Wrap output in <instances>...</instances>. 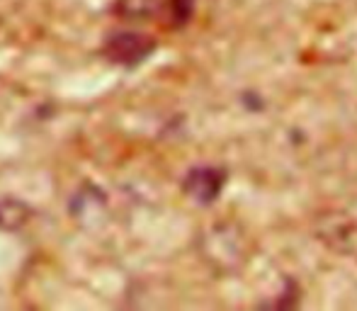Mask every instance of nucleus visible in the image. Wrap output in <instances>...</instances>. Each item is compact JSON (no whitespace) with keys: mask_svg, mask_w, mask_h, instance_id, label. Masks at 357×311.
I'll return each mask as SVG.
<instances>
[{"mask_svg":"<svg viewBox=\"0 0 357 311\" xmlns=\"http://www.w3.org/2000/svg\"><path fill=\"white\" fill-rule=\"evenodd\" d=\"M155 42L146 34L139 32H117L109 34L105 42V54L109 61L122 63V66H137V63L146 61L153 54Z\"/></svg>","mask_w":357,"mask_h":311,"instance_id":"f257e3e1","label":"nucleus"},{"mask_svg":"<svg viewBox=\"0 0 357 311\" xmlns=\"http://www.w3.org/2000/svg\"><path fill=\"white\" fill-rule=\"evenodd\" d=\"M224 180H226L224 170L212 168V165H199V168H192L185 175L183 188L192 199H197V202H202V204H209L221 195Z\"/></svg>","mask_w":357,"mask_h":311,"instance_id":"f03ea898","label":"nucleus"},{"mask_svg":"<svg viewBox=\"0 0 357 311\" xmlns=\"http://www.w3.org/2000/svg\"><path fill=\"white\" fill-rule=\"evenodd\" d=\"M29 219V209L17 199H3L0 202V229L3 232H15Z\"/></svg>","mask_w":357,"mask_h":311,"instance_id":"7ed1b4c3","label":"nucleus"},{"mask_svg":"<svg viewBox=\"0 0 357 311\" xmlns=\"http://www.w3.org/2000/svg\"><path fill=\"white\" fill-rule=\"evenodd\" d=\"M170 8H173V17L178 24H185L192 17L195 10V0H170Z\"/></svg>","mask_w":357,"mask_h":311,"instance_id":"20e7f679","label":"nucleus"}]
</instances>
